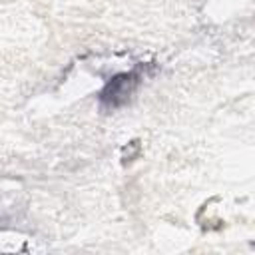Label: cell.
Instances as JSON below:
<instances>
[{
  "instance_id": "1",
  "label": "cell",
  "mask_w": 255,
  "mask_h": 255,
  "mask_svg": "<svg viewBox=\"0 0 255 255\" xmlns=\"http://www.w3.org/2000/svg\"><path fill=\"white\" fill-rule=\"evenodd\" d=\"M141 74H143V66H137L131 72L114 76L100 94L102 106L108 110H114V108H120L122 104H126L129 100V96L133 94V90L137 88V84L141 82Z\"/></svg>"
}]
</instances>
